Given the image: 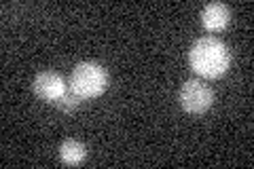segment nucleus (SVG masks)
<instances>
[{"label": "nucleus", "mask_w": 254, "mask_h": 169, "mask_svg": "<svg viewBox=\"0 0 254 169\" xmlns=\"http://www.w3.org/2000/svg\"><path fill=\"white\" fill-rule=\"evenodd\" d=\"M34 93L38 95L41 100L45 102H58L64 93H66L68 89V85L64 83V78L62 74H58V72H53V70H43V72H38L36 78H34Z\"/></svg>", "instance_id": "20e7f679"}, {"label": "nucleus", "mask_w": 254, "mask_h": 169, "mask_svg": "<svg viewBox=\"0 0 254 169\" xmlns=\"http://www.w3.org/2000/svg\"><path fill=\"white\" fill-rule=\"evenodd\" d=\"M81 98H78V95L72 91V89H70V87H68V89H66V93H64L62 95V98L58 100V102H55V106H58L62 112H74L78 106H81Z\"/></svg>", "instance_id": "0eeeda50"}, {"label": "nucleus", "mask_w": 254, "mask_h": 169, "mask_svg": "<svg viewBox=\"0 0 254 169\" xmlns=\"http://www.w3.org/2000/svg\"><path fill=\"white\" fill-rule=\"evenodd\" d=\"M231 21V11L222 2H210L201 11V23L208 32H222Z\"/></svg>", "instance_id": "39448f33"}, {"label": "nucleus", "mask_w": 254, "mask_h": 169, "mask_svg": "<svg viewBox=\"0 0 254 169\" xmlns=\"http://www.w3.org/2000/svg\"><path fill=\"white\" fill-rule=\"evenodd\" d=\"M108 85L106 70L95 61H81L70 74V89L81 100H91L104 93Z\"/></svg>", "instance_id": "f03ea898"}, {"label": "nucleus", "mask_w": 254, "mask_h": 169, "mask_svg": "<svg viewBox=\"0 0 254 169\" xmlns=\"http://www.w3.org/2000/svg\"><path fill=\"white\" fill-rule=\"evenodd\" d=\"M189 59H190V68L199 76L218 78L231 66V51L220 38L201 36L190 47Z\"/></svg>", "instance_id": "f257e3e1"}, {"label": "nucleus", "mask_w": 254, "mask_h": 169, "mask_svg": "<svg viewBox=\"0 0 254 169\" xmlns=\"http://www.w3.org/2000/svg\"><path fill=\"white\" fill-rule=\"evenodd\" d=\"M178 102L187 112H190V114H203L205 110L212 108L214 93L205 83L193 78V80H187V83L180 87Z\"/></svg>", "instance_id": "7ed1b4c3"}, {"label": "nucleus", "mask_w": 254, "mask_h": 169, "mask_svg": "<svg viewBox=\"0 0 254 169\" xmlns=\"http://www.w3.org/2000/svg\"><path fill=\"white\" fill-rule=\"evenodd\" d=\"M87 157V150L81 142L76 140H66L60 146V159L64 165H81Z\"/></svg>", "instance_id": "423d86ee"}]
</instances>
